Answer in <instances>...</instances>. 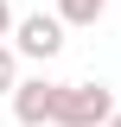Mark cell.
I'll return each mask as SVG.
<instances>
[{
    "label": "cell",
    "mask_w": 121,
    "mask_h": 127,
    "mask_svg": "<svg viewBox=\"0 0 121 127\" xmlns=\"http://www.w3.org/2000/svg\"><path fill=\"white\" fill-rule=\"evenodd\" d=\"M115 89L108 83H58V102H51V127H102L115 114Z\"/></svg>",
    "instance_id": "cell-1"
},
{
    "label": "cell",
    "mask_w": 121,
    "mask_h": 127,
    "mask_svg": "<svg viewBox=\"0 0 121 127\" xmlns=\"http://www.w3.org/2000/svg\"><path fill=\"white\" fill-rule=\"evenodd\" d=\"M13 57H38V64H51L64 51V26H58V13H26V19H13Z\"/></svg>",
    "instance_id": "cell-2"
},
{
    "label": "cell",
    "mask_w": 121,
    "mask_h": 127,
    "mask_svg": "<svg viewBox=\"0 0 121 127\" xmlns=\"http://www.w3.org/2000/svg\"><path fill=\"white\" fill-rule=\"evenodd\" d=\"M6 102H13V121H19V127H51V102H58V83H51V76H19Z\"/></svg>",
    "instance_id": "cell-3"
},
{
    "label": "cell",
    "mask_w": 121,
    "mask_h": 127,
    "mask_svg": "<svg viewBox=\"0 0 121 127\" xmlns=\"http://www.w3.org/2000/svg\"><path fill=\"white\" fill-rule=\"evenodd\" d=\"M108 13V0H58V26H96Z\"/></svg>",
    "instance_id": "cell-4"
},
{
    "label": "cell",
    "mask_w": 121,
    "mask_h": 127,
    "mask_svg": "<svg viewBox=\"0 0 121 127\" xmlns=\"http://www.w3.org/2000/svg\"><path fill=\"white\" fill-rule=\"evenodd\" d=\"M13 83H19V57L13 45H0V95H13Z\"/></svg>",
    "instance_id": "cell-5"
},
{
    "label": "cell",
    "mask_w": 121,
    "mask_h": 127,
    "mask_svg": "<svg viewBox=\"0 0 121 127\" xmlns=\"http://www.w3.org/2000/svg\"><path fill=\"white\" fill-rule=\"evenodd\" d=\"M6 32H13V6L0 0V38H6Z\"/></svg>",
    "instance_id": "cell-6"
},
{
    "label": "cell",
    "mask_w": 121,
    "mask_h": 127,
    "mask_svg": "<svg viewBox=\"0 0 121 127\" xmlns=\"http://www.w3.org/2000/svg\"><path fill=\"white\" fill-rule=\"evenodd\" d=\"M102 127H121V108H115V114H108V121H102Z\"/></svg>",
    "instance_id": "cell-7"
}]
</instances>
